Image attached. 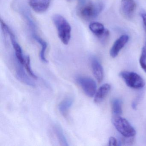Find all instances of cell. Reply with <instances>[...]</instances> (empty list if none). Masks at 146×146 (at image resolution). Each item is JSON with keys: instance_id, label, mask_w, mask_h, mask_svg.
<instances>
[{"instance_id": "4fadbf2b", "label": "cell", "mask_w": 146, "mask_h": 146, "mask_svg": "<svg viewBox=\"0 0 146 146\" xmlns=\"http://www.w3.org/2000/svg\"><path fill=\"white\" fill-rule=\"evenodd\" d=\"M111 89V85L109 84L106 83L102 85L98 90H96L94 95V102L98 104L103 101L110 92Z\"/></svg>"}, {"instance_id": "9c48e42d", "label": "cell", "mask_w": 146, "mask_h": 146, "mask_svg": "<svg viewBox=\"0 0 146 146\" xmlns=\"http://www.w3.org/2000/svg\"><path fill=\"white\" fill-rule=\"evenodd\" d=\"M16 64V76L17 79L20 82L26 85H29L31 87H35V84L34 82L29 78L25 73L23 66V65L18 61Z\"/></svg>"}, {"instance_id": "603a6c76", "label": "cell", "mask_w": 146, "mask_h": 146, "mask_svg": "<svg viewBox=\"0 0 146 146\" xmlns=\"http://www.w3.org/2000/svg\"><path fill=\"white\" fill-rule=\"evenodd\" d=\"M67 1H70V0H67Z\"/></svg>"}, {"instance_id": "9a60e30c", "label": "cell", "mask_w": 146, "mask_h": 146, "mask_svg": "<svg viewBox=\"0 0 146 146\" xmlns=\"http://www.w3.org/2000/svg\"><path fill=\"white\" fill-rule=\"evenodd\" d=\"M73 99L71 97H68L63 100L58 105V108L60 113L64 117L68 114V111L73 105Z\"/></svg>"}, {"instance_id": "6da1fadb", "label": "cell", "mask_w": 146, "mask_h": 146, "mask_svg": "<svg viewBox=\"0 0 146 146\" xmlns=\"http://www.w3.org/2000/svg\"><path fill=\"white\" fill-rule=\"evenodd\" d=\"M103 8L102 3L88 2L86 0H78V14L85 20H92L96 18L100 15Z\"/></svg>"}, {"instance_id": "277c9868", "label": "cell", "mask_w": 146, "mask_h": 146, "mask_svg": "<svg viewBox=\"0 0 146 146\" xmlns=\"http://www.w3.org/2000/svg\"><path fill=\"white\" fill-rule=\"evenodd\" d=\"M128 87L135 89L142 88L145 86L143 78L137 73L133 72L123 71L119 74Z\"/></svg>"}, {"instance_id": "8992f818", "label": "cell", "mask_w": 146, "mask_h": 146, "mask_svg": "<svg viewBox=\"0 0 146 146\" xmlns=\"http://www.w3.org/2000/svg\"><path fill=\"white\" fill-rule=\"evenodd\" d=\"M1 23L2 29L4 30L5 32L7 34H8L10 36L13 47L15 51L16 59L22 64H24L25 58L24 57L22 48L16 40L15 35H13V33L9 29V27L2 20L1 21Z\"/></svg>"}, {"instance_id": "52a82bcc", "label": "cell", "mask_w": 146, "mask_h": 146, "mask_svg": "<svg viewBox=\"0 0 146 146\" xmlns=\"http://www.w3.org/2000/svg\"><path fill=\"white\" fill-rule=\"evenodd\" d=\"M89 29L91 32L97 36L102 43L107 41L109 36V32L105 29L104 25L100 23L94 22L90 24Z\"/></svg>"}, {"instance_id": "30bf717a", "label": "cell", "mask_w": 146, "mask_h": 146, "mask_svg": "<svg viewBox=\"0 0 146 146\" xmlns=\"http://www.w3.org/2000/svg\"><path fill=\"white\" fill-rule=\"evenodd\" d=\"M135 8L136 4L134 0H121V11L126 18L132 17Z\"/></svg>"}, {"instance_id": "ffe728a7", "label": "cell", "mask_w": 146, "mask_h": 146, "mask_svg": "<svg viewBox=\"0 0 146 146\" xmlns=\"http://www.w3.org/2000/svg\"><path fill=\"white\" fill-rule=\"evenodd\" d=\"M118 142L117 139L113 137H111L108 139V145L110 146H115L117 145Z\"/></svg>"}, {"instance_id": "3957f363", "label": "cell", "mask_w": 146, "mask_h": 146, "mask_svg": "<svg viewBox=\"0 0 146 146\" xmlns=\"http://www.w3.org/2000/svg\"><path fill=\"white\" fill-rule=\"evenodd\" d=\"M112 123L117 130L125 137H132L136 135V131L133 126L120 115H113Z\"/></svg>"}, {"instance_id": "ac0fdd59", "label": "cell", "mask_w": 146, "mask_h": 146, "mask_svg": "<svg viewBox=\"0 0 146 146\" xmlns=\"http://www.w3.org/2000/svg\"><path fill=\"white\" fill-rule=\"evenodd\" d=\"M25 66L29 75L35 79H37V77L33 72L31 67V60L29 56H27L25 58V61L24 63Z\"/></svg>"}, {"instance_id": "d6986e66", "label": "cell", "mask_w": 146, "mask_h": 146, "mask_svg": "<svg viewBox=\"0 0 146 146\" xmlns=\"http://www.w3.org/2000/svg\"><path fill=\"white\" fill-rule=\"evenodd\" d=\"M139 63L142 69L146 72V48L143 47L139 59Z\"/></svg>"}, {"instance_id": "7402d4cb", "label": "cell", "mask_w": 146, "mask_h": 146, "mask_svg": "<svg viewBox=\"0 0 146 146\" xmlns=\"http://www.w3.org/2000/svg\"><path fill=\"white\" fill-rule=\"evenodd\" d=\"M143 47H145V48H146V42H145V45H144V46Z\"/></svg>"}, {"instance_id": "7a4b0ae2", "label": "cell", "mask_w": 146, "mask_h": 146, "mask_svg": "<svg viewBox=\"0 0 146 146\" xmlns=\"http://www.w3.org/2000/svg\"><path fill=\"white\" fill-rule=\"evenodd\" d=\"M53 22L56 27L58 36L61 41L65 45L70 42L71 34V27L67 20L59 14L53 17Z\"/></svg>"}, {"instance_id": "8fae6325", "label": "cell", "mask_w": 146, "mask_h": 146, "mask_svg": "<svg viewBox=\"0 0 146 146\" xmlns=\"http://www.w3.org/2000/svg\"><path fill=\"white\" fill-rule=\"evenodd\" d=\"M91 65L94 76L99 82H101L104 77L103 67L99 60L95 57L91 58Z\"/></svg>"}, {"instance_id": "7c38bea8", "label": "cell", "mask_w": 146, "mask_h": 146, "mask_svg": "<svg viewBox=\"0 0 146 146\" xmlns=\"http://www.w3.org/2000/svg\"><path fill=\"white\" fill-rule=\"evenodd\" d=\"M50 0H30L29 5L36 12L42 13L49 7Z\"/></svg>"}, {"instance_id": "5b68a950", "label": "cell", "mask_w": 146, "mask_h": 146, "mask_svg": "<svg viewBox=\"0 0 146 146\" xmlns=\"http://www.w3.org/2000/svg\"><path fill=\"white\" fill-rule=\"evenodd\" d=\"M76 82L87 96L90 97L94 96L97 90V85L94 79L88 77L79 76L76 78Z\"/></svg>"}, {"instance_id": "44dd1931", "label": "cell", "mask_w": 146, "mask_h": 146, "mask_svg": "<svg viewBox=\"0 0 146 146\" xmlns=\"http://www.w3.org/2000/svg\"><path fill=\"white\" fill-rule=\"evenodd\" d=\"M141 17L142 19L143 23V28L146 33V13H142L141 14Z\"/></svg>"}, {"instance_id": "2e32d148", "label": "cell", "mask_w": 146, "mask_h": 146, "mask_svg": "<svg viewBox=\"0 0 146 146\" xmlns=\"http://www.w3.org/2000/svg\"><path fill=\"white\" fill-rule=\"evenodd\" d=\"M32 35L33 38L38 42L41 46V50L40 52V58L41 60L44 63H47L48 60H47L45 56V53L47 47V43L42 38L36 35L35 32H33Z\"/></svg>"}, {"instance_id": "e0dca14e", "label": "cell", "mask_w": 146, "mask_h": 146, "mask_svg": "<svg viewBox=\"0 0 146 146\" xmlns=\"http://www.w3.org/2000/svg\"><path fill=\"white\" fill-rule=\"evenodd\" d=\"M112 111L113 115H120L122 113V103L120 99H113L111 102Z\"/></svg>"}, {"instance_id": "5bb4252c", "label": "cell", "mask_w": 146, "mask_h": 146, "mask_svg": "<svg viewBox=\"0 0 146 146\" xmlns=\"http://www.w3.org/2000/svg\"><path fill=\"white\" fill-rule=\"evenodd\" d=\"M53 128L60 145L63 146H69L68 141L61 126L58 123H55L54 125Z\"/></svg>"}, {"instance_id": "ba28073f", "label": "cell", "mask_w": 146, "mask_h": 146, "mask_svg": "<svg viewBox=\"0 0 146 146\" xmlns=\"http://www.w3.org/2000/svg\"><path fill=\"white\" fill-rule=\"evenodd\" d=\"M129 37L127 35H123L115 41L110 51L111 57L115 58L117 56L120 50L125 46L129 40Z\"/></svg>"}]
</instances>
